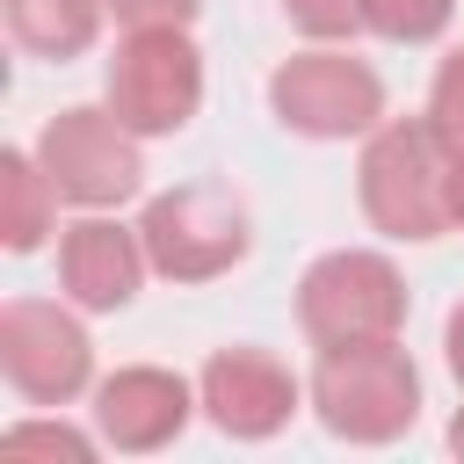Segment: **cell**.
<instances>
[{
    "mask_svg": "<svg viewBox=\"0 0 464 464\" xmlns=\"http://www.w3.org/2000/svg\"><path fill=\"white\" fill-rule=\"evenodd\" d=\"M362 210L392 239H442L450 218V145L435 123H377L362 145Z\"/></svg>",
    "mask_w": 464,
    "mask_h": 464,
    "instance_id": "1",
    "label": "cell"
},
{
    "mask_svg": "<svg viewBox=\"0 0 464 464\" xmlns=\"http://www.w3.org/2000/svg\"><path fill=\"white\" fill-rule=\"evenodd\" d=\"M312 406L334 435L348 442H392L413 428L420 413V377L392 341H341V348H319V370H312Z\"/></svg>",
    "mask_w": 464,
    "mask_h": 464,
    "instance_id": "2",
    "label": "cell"
},
{
    "mask_svg": "<svg viewBox=\"0 0 464 464\" xmlns=\"http://www.w3.org/2000/svg\"><path fill=\"white\" fill-rule=\"evenodd\" d=\"M138 239H145L152 268L174 276V283H210V276L239 268L246 246H254L246 203L225 181H181V188L152 196L145 218H138Z\"/></svg>",
    "mask_w": 464,
    "mask_h": 464,
    "instance_id": "3",
    "label": "cell"
},
{
    "mask_svg": "<svg viewBox=\"0 0 464 464\" xmlns=\"http://www.w3.org/2000/svg\"><path fill=\"white\" fill-rule=\"evenodd\" d=\"M297 326L319 341V348H341V341H392L406 326V283L384 254L370 246H341V254H319L297 283Z\"/></svg>",
    "mask_w": 464,
    "mask_h": 464,
    "instance_id": "4",
    "label": "cell"
},
{
    "mask_svg": "<svg viewBox=\"0 0 464 464\" xmlns=\"http://www.w3.org/2000/svg\"><path fill=\"white\" fill-rule=\"evenodd\" d=\"M203 102V51L188 44V22H160V29H130L109 58V109L138 130V138H167L196 116Z\"/></svg>",
    "mask_w": 464,
    "mask_h": 464,
    "instance_id": "5",
    "label": "cell"
},
{
    "mask_svg": "<svg viewBox=\"0 0 464 464\" xmlns=\"http://www.w3.org/2000/svg\"><path fill=\"white\" fill-rule=\"evenodd\" d=\"M268 109L297 138H370L384 116V80L348 51H297L268 72Z\"/></svg>",
    "mask_w": 464,
    "mask_h": 464,
    "instance_id": "6",
    "label": "cell"
},
{
    "mask_svg": "<svg viewBox=\"0 0 464 464\" xmlns=\"http://www.w3.org/2000/svg\"><path fill=\"white\" fill-rule=\"evenodd\" d=\"M36 160L51 174V188L65 203H87V210H109L123 196H138L145 181V160H138V130L116 116V109H58L36 138Z\"/></svg>",
    "mask_w": 464,
    "mask_h": 464,
    "instance_id": "7",
    "label": "cell"
},
{
    "mask_svg": "<svg viewBox=\"0 0 464 464\" xmlns=\"http://www.w3.org/2000/svg\"><path fill=\"white\" fill-rule=\"evenodd\" d=\"M0 377L29 406H65L94 377V341L72 312L44 297H7L0 304Z\"/></svg>",
    "mask_w": 464,
    "mask_h": 464,
    "instance_id": "8",
    "label": "cell"
},
{
    "mask_svg": "<svg viewBox=\"0 0 464 464\" xmlns=\"http://www.w3.org/2000/svg\"><path fill=\"white\" fill-rule=\"evenodd\" d=\"M196 399H203V413H210V428H225L232 442H268L283 420H290V406H297V377L268 355V348H218L210 362H203V377H196Z\"/></svg>",
    "mask_w": 464,
    "mask_h": 464,
    "instance_id": "9",
    "label": "cell"
},
{
    "mask_svg": "<svg viewBox=\"0 0 464 464\" xmlns=\"http://www.w3.org/2000/svg\"><path fill=\"white\" fill-rule=\"evenodd\" d=\"M145 268H152L145 239L123 232L116 218H80V225H65V239H58V283H65V297L87 304V312H123V304L138 297Z\"/></svg>",
    "mask_w": 464,
    "mask_h": 464,
    "instance_id": "10",
    "label": "cell"
},
{
    "mask_svg": "<svg viewBox=\"0 0 464 464\" xmlns=\"http://www.w3.org/2000/svg\"><path fill=\"white\" fill-rule=\"evenodd\" d=\"M188 406H203V399H188V384H181L174 370H152V362H130V370H116V377H102V392H94L102 435H109L116 450H130V457L167 450V442L188 428Z\"/></svg>",
    "mask_w": 464,
    "mask_h": 464,
    "instance_id": "11",
    "label": "cell"
},
{
    "mask_svg": "<svg viewBox=\"0 0 464 464\" xmlns=\"http://www.w3.org/2000/svg\"><path fill=\"white\" fill-rule=\"evenodd\" d=\"M102 7H109V0H7V36H14L29 58L65 65V58H80V51L94 44Z\"/></svg>",
    "mask_w": 464,
    "mask_h": 464,
    "instance_id": "12",
    "label": "cell"
},
{
    "mask_svg": "<svg viewBox=\"0 0 464 464\" xmlns=\"http://www.w3.org/2000/svg\"><path fill=\"white\" fill-rule=\"evenodd\" d=\"M51 218H58V188H51L44 160L36 152H0V246L7 254L44 246Z\"/></svg>",
    "mask_w": 464,
    "mask_h": 464,
    "instance_id": "13",
    "label": "cell"
},
{
    "mask_svg": "<svg viewBox=\"0 0 464 464\" xmlns=\"http://www.w3.org/2000/svg\"><path fill=\"white\" fill-rule=\"evenodd\" d=\"M0 464H94V442L65 420H22L0 435Z\"/></svg>",
    "mask_w": 464,
    "mask_h": 464,
    "instance_id": "14",
    "label": "cell"
},
{
    "mask_svg": "<svg viewBox=\"0 0 464 464\" xmlns=\"http://www.w3.org/2000/svg\"><path fill=\"white\" fill-rule=\"evenodd\" d=\"M450 7L457 0H362V29H377L392 44H428V36H442Z\"/></svg>",
    "mask_w": 464,
    "mask_h": 464,
    "instance_id": "15",
    "label": "cell"
},
{
    "mask_svg": "<svg viewBox=\"0 0 464 464\" xmlns=\"http://www.w3.org/2000/svg\"><path fill=\"white\" fill-rule=\"evenodd\" d=\"M428 123L450 152H464V51H450L435 65V87H428Z\"/></svg>",
    "mask_w": 464,
    "mask_h": 464,
    "instance_id": "16",
    "label": "cell"
},
{
    "mask_svg": "<svg viewBox=\"0 0 464 464\" xmlns=\"http://www.w3.org/2000/svg\"><path fill=\"white\" fill-rule=\"evenodd\" d=\"M283 14L304 36H348V29H362V0H283Z\"/></svg>",
    "mask_w": 464,
    "mask_h": 464,
    "instance_id": "17",
    "label": "cell"
},
{
    "mask_svg": "<svg viewBox=\"0 0 464 464\" xmlns=\"http://www.w3.org/2000/svg\"><path fill=\"white\" fill-rule=\"evenodd\" d=\"M203 0H109V14L123 29H160V22H188Z\"/></svg>",
    "mask_w": 464,
    "mask_h": 464,
    "instance_id": "18",
    "label": "cell"
},
{
    "mask_svg": "<svg viewBox=\"0 0 464 464\" xmlns=\"http://www.w3.org/2000/svg\"><path fill=\"white\" fill-rule=\"evenodd\" d=\"M442 355H450V370L464 384V304H450V319H442Z\"/></svg>",
    "mask_w": 464,
    "mask_h": 464,
    "instance_id": "19",
    "label": "cell"
},
{
    "mask_svg": "<svg viewBox=\"0 0 464 464\" xmlns=\"http://www.w3.org/2000/svg\"><path fill=\"white\" fill-rule=\"evenodd\" d=\"M450 218L464 225V152H450Z\"/></svg>",
    "mask_w": 464,
    "mask_h": 464,
    "instance_id": "20",
    "label": "cell"
},
{
    "mask_svg": "<svg viewBox=\"0 0 464 464\" xmlns=\"http://www.w3.org/2000/svg\"><path fill=\"white\" fill-rule=\"evenodd\" d=\"M450 450L464 457V406H457V420H450Z\"/></svg>",
    "mask_w": 464,
    "mask_h": 464,
    "instance_id": "21",
    "label": "cell"
}]
</instances>
